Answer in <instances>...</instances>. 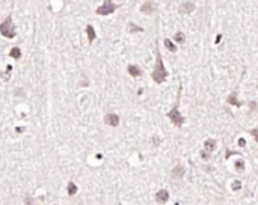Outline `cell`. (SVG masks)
Listing matches in <instances>:
<instances>
[{
    "instance_id": "1",
    "label": "cell",
    "mask_w": 258,
    "mask_h": 205,
    "mask_svg": "<svg viewBox=\"0 0 258 205\" xmlns=\"http://www.w3.org/2000/svg\"><path fill=\"white\" fill-rule=\"evenodd\" d=\"M153 80H154L155 83H163L164 80H166V77H168V72H166V68H164L163 65V60H162V54H160V51L157 50V60H155V68L153 69Z\"/></svg>"
},
{
    "instance_id": "2",
    "label": "cell",
    "mask_w": 258,
    "mask_h": 205,
    "mask_svg": "<svg viewBox=\"0 0 258 205\" xmlns=\"http://www.w3.org/2000/svg\"><path fill=\"white\" fill-rule=\"evenodd\" d=\"M0 33L3 35L5 38H8V39L15 38L17 30H15V26H14V21H12V17H11V15H8V17L0 23Z\"/></svg>"
},
{
    "instance_id": "3",
    "label": "cell",
    "mask_w": 258,
    "mask_h": 205,
    "mask_svg": "<svg viewBox=\"0 0 258 205\" xmlns=\"http://www.w3.org/2000/svg\"><path fill=\"white\" fill-rule=\"evenodd\" d=\"M116 8H118V6L113 3L112 0H104L103 5H101L100 8H97L95 14H98V15H110V14H113V12L116 11Z\"/></svg>"
},
{
    "instance_id": "4",
    "label": "cell",
    "mask_w": 258,
    "mask_h": 205,
    "mask_svg": "<svg viewBox=\"0 0 258 205\" xmlns=\"http://www.w3.org/2000/svg\"><path fill=\"white\" fill-rule=\"evenodd\" d=\"M168 118L177 125V127H181L183 125V122H184V118L180 115V112H178V101H177V104H175V107L172 109L169 113H168Z\"/></svg>"
},
{
    "instance_id": "5",
    "label": "cell",
    "mask_w": 258,
    "mask_h": 205,
    "mask_svg": "<svg viewBox=\"0 0 258 205\" xmlns=\"http://www.w3.org/2000/svg\"><path fill=\"white\" fill-rule=\"evenodd\" d=\"M106 124L107 125H112V127H116V125H119V116L118 115H115V113H109V115H106Z\"/></svg>"
},
{
    "instance_id": "6",
    "label": "cell",
    "mask_w": 258,
    "mask_h": 205,
    "mask_svg": "<svg viewBox=\"0 0 258 205\" xmlns=\"http://www.w3.org/2000/svg\"><path fill=\"white\" fill-rule=\"evenodd\" d=\"M195 11V5L192 2H184L180 6V14H192Z\"/></svg>"
},
{
    "instance_id": "7",
    "label": "cell",
    "mask_w": 258,
    "mask_h": 205,
    "mask_svg": "<svg viewBox=\"0 0 258 205\" xmlns=\"http://www.w3.org/2000/svg\"><path fill=\"white\" fill-rule=\"evenodd\" d=\"M169 199V193H168V190H159L157 192V195H155V201L157 202H160V204H163Z\"/></svg>"
},
{
    "instance_id": "8",
    "label": "cell",
    "mask_w": 258,
    "mask_h": 205,
    "mask_svg": "<svg viewBox=\"0 0 258 205\" xmlns=\"http://www.w3.org/2000/svg\"><path fill=\"white\" fill-rule=\"evenodd\" d=\"M154 9H155L154 3H153V2H149V0H148V2H145V3L140 6V11H142L144 14H151Z\"/></svg>"
},
{
    "instance_id": "9",
    "label": "cell",
    "mask_w": 258,
    "mask_h": 205,
    "mask_svg": "<svg viewBox=\"0 0 258 205\" xmlns=\"http://www.w3.org/2000/svg\"><path fill=\"white\" fill-rule=\"evenodd\" d=\"M86 33H88V41H89V44H92L95 41V38H97V33H95L94 27L91 24L86 26Z\"/></svg>"
},
{
    "instance_id": "10",
    "label": "cell",
    "mask_w": 258,
    "mask_h": 205,
    "mask_svg": "<svg viewBox=\"0 0 258 205\" xmlns=\"http://www.w3.org/2000/svg\"><path fill=\"white\" fill-rule=\"evenodd\" d=\"M127 71H129L130 76H133V77H139L140 74H142L140 68H139V67H136V65H129V67H127Z\"/></svg>"
},
{
    "instance_id": "11",
    "label": "cell",
    "mask_w": 258,
    "mask_h": 205,
    "mask_svg": "<svg viewBox=\"0 0 258 205\" xmlns=\"http://www.w3.org/2000/svg\"><path fill=\"white\" fill-rule=\"evenodd\" d=\"M183 175H184V168H183V166L178 164V166H175V168L172 169V177H174V178H181Z\"/></svg>"
},
{
    "instance_id": "12",
    "label": "cell",
    "mask_w": 258,
    "mask_h": 205,
    "mask_svg": "<svg viewBox=\"0 0 258 205\" xmlns=\"http://www.w3.org/2000/svg\"><path fill=\"white\" fill-rule=\"evenodd\" d=\"M67 193H68L69 196H74V195L77 193V186H76L73 181H69L68 186H67Z\"/></svg>"
},
{
    "instance_id": "13",
    "label": "cell",
    "mask_w": 258,
    "mask_h": 205,
    "mask_svg": "<svg viewBox=\"0 0 258 205\" xmlns=\"http://www.w3.org/2000/svg\"><path fill=\"white\" fill-rule=\"evenodd\" d=\"M204 146H205L207 152H211V151H215V149H216V140H210V139H208Z\"/></svg>"
},
{
    "instance_id": "14",
    "label": "cell",
    "mask_w": 258,
    "mask_h": 205,
    "mask_svg": "<svg viewBox=\"0 0 258 205\" xmlns=\"http://www.w3.org/2000/svg\"><path fill=\"white\" fill-rule=\"evenodd\" d=\"M9 56L14 58V59H20V58H21V50H20L18 47H14L12 50L9 51Z\"/></svg>"
},
{
    "instance_id": "15",
    "label": "cell",
    "mask_w": 258,
    "mask_h": 205,
    "mask_svg": "<svg viewBox=\"0 0 258 205\" xmlns=\"http://www.w3.org/2000/svg\"><path fill=\"white\" fill-rule=\"evenodd\" d=\"M163 42H164V47H166V48H168V50H169V51H175V50H177V47H175V44L172 42L171 39H164Z\"/></svg>"
},
{
    "instance_id": "16",
    "label": "cell",
    "mask_w": 258,
    "mask_h": 205,
    "mask_svg": "<svg viewBox=\"0 0 258 205\" xmlns=\"http://www.w3.org/2000/svg\"><path fill=\"white\" fill-rule=\"evenodd\" d=\"M174 39H175L177 42L183 44L184 41H186V36H184V33H183V32H177V33H175V36H174Z\"/></svg>"
},
{
    "instance_id": "17",
    "label": "cell",
    "mask_w": 258,
    "mask_h": 205,
    "mask_svg": "<svg viewBox=\"0 0 258 205\" xmlns=\"http://www.w3.org/2000/svg\"><path fill=\"white\" fill-rule=\"evenodd\" d=\"M144 29L142 27H138L134 23H130L129 24V32H142Z\"/></svg>"
},
{
    "instance_id": "18",
    "label": "cell",
    "mask_w": 258,
    "mask_h": 205,
    "mask_svg": "<svg viewBox=\"0 0 258 205\" xmlns=\"http://www.w3.org/2000/svg\"><path fill=\"white\" fill-rule=\"evenodd\" d=\"M235 171H239V172L245 171V163H243V160H237L235 162Z\"/></svg>"
},
{
    "instance_id": "19",
    "label": "cell",
    "mask_w": 258,
    "mask_h": 205,
    "mask_svg": "<svg viewBox=\"0 0 258 205\" xmlns=\"http://www.w3.org/2000/svg\"><path fill=\"white\" fill-rule=\"evenodd\" d=\"M234 98H235V94H231V97H230L228 102H231V104H235V106H240V102H237V100H234Z\"/></svg>"
},
{
    "instance_id": "20",
    "label": "cell",
    "mask_w": 258,
    "mask_h": 205,
    "mask_svg": "<svg viewBox=\"0 0 258 205\" xmlns=\"http://www.w3.org/2000/svg\"><path fill=\"white\" fill-rule=\"evenodd\" d=\"M249 133H250V134H252L254 137H255V140L258 142V128H255V130H250Z\"/></svg>"
},
{
    "instance_id": "21",
    "label": "cell",
    "mask_w": 258,
    "mask_h": 205,
    "mask_svg": "<svg viewBox=\"0 0 258 205\" xmlns=\"http://www.w3.org/2000/svg\"><path fill=\"white\" fill-rule=\"evenodd\" d=\"M240 187H241L240 181H234V184H232V188H234V190H239Z\"/></svg>"
},
{
    "instance_id": "22",
    "label": "cell",
    "mask_w": 258,
    "mask_h": 205,
    "mask_svg": "<svg viewBox=\"0 0 258 205\" xmlns=\"http://www.w3.org/2000/svg\"><path fill=\"white\" fill-rule=\"evenodd\" d=\"M239 143H240V146H245V143H246V142H245V139H240V140H239Z\"/></svg>"
}]
</instances>
